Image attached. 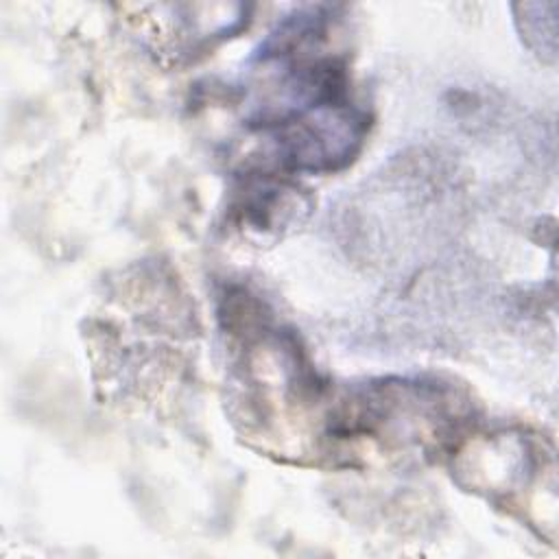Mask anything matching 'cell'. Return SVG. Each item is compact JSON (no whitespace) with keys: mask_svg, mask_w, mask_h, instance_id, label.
Returning a JSON list of instances; mask_svg holds the SVG:
<instances>
[{"mask_svg":"<svg viewBox=\"0 0 559 559\" xmlns=\"http://www.w3.org/2000/svg\"><path fill=\"white\" fill-rule=\"evenodd\" d=\"M288 188L273 179L251 181L245 190V197L238 203L245 221L251 223L255 229H275L282 227L295 212L288 203Z\"/></svg>","mask_w":559,"mask_h":559,"instance_id":"1","label":"cell"}]
</instances>
